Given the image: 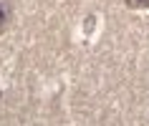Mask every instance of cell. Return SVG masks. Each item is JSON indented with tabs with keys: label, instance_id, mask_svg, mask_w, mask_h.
<instances>
[{
	"label": "cell",
	"instance_id": "obj_1",
	"mask_svg": "<svg viewBox=\"0 0 149 126\" xmlns=\"http://www.w3.org/2000/svg\"><path fill=\"white\" fill-rule=\"evenodd\" d=\"M8 8H5V5H0V33L5 30V28H8Z\"/></svg>",
	"mask_w": 149,
	"mask_h": 126
},
{
	"label": "cell",
	"instance_id": "obj_2",
	"mask_svg": "<svg viewBox=\"0 0 149 126\" xmlns=\"http://www.w3.org/2000/svg\"><path fill=\"white\" fill-rule=\"evenodd\" d=\"M126 5H129V8H149V0H126Z\"/></svg>",
	"mask_w": 149,
	"mask_h": 126
}]
</instances>
